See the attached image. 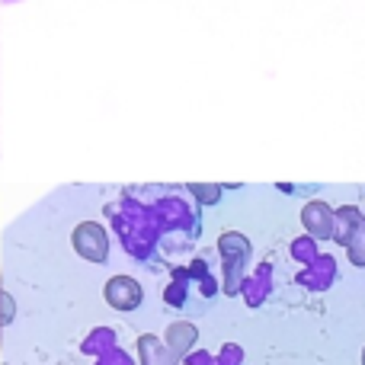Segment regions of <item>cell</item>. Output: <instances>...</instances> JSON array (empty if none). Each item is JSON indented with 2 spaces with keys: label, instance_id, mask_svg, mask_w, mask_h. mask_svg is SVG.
Here are the masks:
<instances>
[{
  "label": "cell",
  "instance_id": "6da1fadb",
  "mask_svg": "<svg viewBox=\"0 0 365 365\" xmlns=\"http://www.w3.org/2000/svg\"><path fill=\"white\" fill-rule=\"evenodd\" d=\"M334 240L346 247V257L353 266H365V215L356 205L336 208V231Z\"/></svg>",
  "mask_w": 365,
  "mask_h": 365
},
{
  "label": "cell",
  "instance_id": "7a4b0ae2",
  "mask_svg": "<svg viewBox=\"0 0 365 365\" xmlns=\"http://www.w3.org/2000/svg\"><path fill=\"white\" fill-rule=\"evenodd\" d=\"M302 225L308 227V234L314 240H334L336 231V212L327 205V202L314 199L302 208Z\"/></svg>",
  "mask_w": 365,
  "mask_h": 365
},
{
  "label": "cell",
  "instance_id": "3957f363",
  "mask_svg": "<svg viewBox=\"0 0 365 365\" xmlns=\"http://www.w3.org/2000/svg\"><path fill=\"white\" fill-rule=\"evenodd\" d=\"M336 276V263L334 257H327V253H321V257L311 263V269H304L302 276H298V282H304L308 289H327L330 282H334Z\"/></svg>",
  "mask_w": 365,
  "mask_h": 365
},
{
  "label": "cell",
  "instance_id": "277c9868",
  "mask_svg": "<svg viewBox=\"0 0 365 365\" xmlns=\"http://www.w3.org/2000/svg\"><path fill=\"white\" fill-rule=\"evenodd\" d=\"M292 257H298V259H304V263H314L317 259V240L311 237H298L295 244H292Z\"/></svg>",
  "mask_w": 365,
  "mask_h": 365
},
{
  "label": "cell",
  "instance_id": "5b68a950",
  "mask_svg": "<svg viewBox=\"0 0 365 365\" xmlns=\"http://www.w3.org/2000/svg\"><path fill=\"white\" fill-rule=\"evenodd\" d=\"M362 365H365V349H362Z\"/></svg>",
  "mask_w": 365,
  "mask_h": 365
},
{
  "label": "cell",
  "instance_id": "8992f818",
  "mask_svg": "<svg viewBox=\"0 0 365 365\" xmlns=\"http://www.w3.org/2000/svg\"><path fill=\"white\" fill-rule=\"evenodd\" d=\"M6 4H13V0H6Z\"/></svg>",
  "mask_w": 365,
  "mask_h": 365
}]
</instances>
